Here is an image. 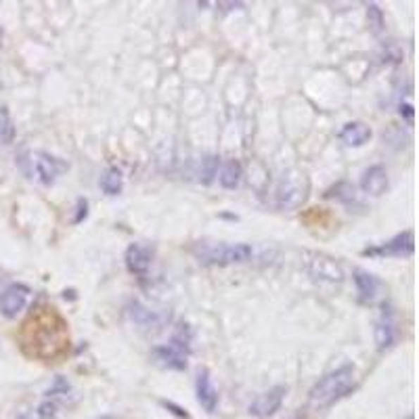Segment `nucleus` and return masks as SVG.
Segmentation results:
<instances>
[{"mask_svg": "<svg viewBox=\"0 0 419 419\" xmlns=\"http://www.w3.org/2000/svg\"><path fill=\"white\" fill-rule=\"evenodd\" d=\"M23 356L38 363H61L72 348L70 325L55 306L40 304L32 308L17 334Z\"/></svg>", "mask_w": 419, "mask_h": 419, "instance_id": "nucleus-1", "label": "nucleus"}, {"mask_svg": "<svg viewBox=\"0 0 419 419\" xmlns=\"http://www.w3.org/2000/svg\"><path fill=\"white\" fill-rule=\"evenodd\" d=\"M354 388V367L344 365L321 377L308 392V405L313 409H327L335 401L346 396Z\"/></svg>", "mask_w": 419, "mask_h": 419, "instance_id": "nucleus-2", "label": "nucleus"}, {"mask_svg": "<svg viewBox=\"0 0 419 419\" xmlns=\"http://www.w3.org/2000/svg\"><path fill=\"white\" fill-rule=\"evenodd\" d=\"M17 164L30 180H36L44 187L55 185L57 178L68 172V164L61 158L44 151H25L23 156H19Z\"/></svg>", "mask_w": 419, "mask_h": 419, "instance_id": "nucleus-3", "label": "nucleus"}, {"mask_svg": "<svg viewBox=\"0 0 419 419\" xmlns=\"http://www.w3.org/2000/svg\"><path fill=\"white\" fill-rule=\"evenodd\" d=\"M193 254L204 264L231 266L248 262L254 251L248 244H197L193 248Z\"/></svg>", "mask_w": 419, "mask_h": 419, "instance_id": "nucleus-4", "label": "nucleus"}, {"mask_svg": "<svg viewBox=\"0 0 419 419\" xmlns=\"http://www.w3.org/2000/svg\"><path fill=\"white\" fill-rule=\"evenodd\" d=\"M308 193V180L300 172H287L283 174L279 187H277V206L281 210H294L304 204Z\"/></svg>", "mask_w": 419, "mask_h": 419, "instance_id": "nucleus-5", "label": "nucleus"}, {"mask_svg": "<svg viewBox=\"0 0 419 419\" xmlns=\"http://www.w3.org/2000/svg\"><path fill=\"white\" fill-rule=\"evenodd\" d=\"M187 344L189 335H176L170 344L156 346L151 350V358L158 367L170 369V371H185L187 369Z\"/></svg>", "mask_w": 419, "mask_h": 419, "instance_id": "nucleus-6", "label": "nucleus"}, {"mask_svg": "<svg viewBox=\"0 0 419 419\" xmlns=\"http://www.w3.org/2000/svg\"><path fill=\"white\" fill-rule=\"evenodd\" d=\"M304 266L315 279H323V281H332V283H339L344 279L342 266L332 256H325L319 251H304Z\"/></svg>", "mask_w": 419, "mask_h": 419, "instance_id": "nucleus-7", "label": "nucleus"}, {"mask_svg": "<svg viewBox=\"0 0 419 419\" xmlns=\"http://www.w3.org/2000/svg\"><path fill=\"white\" fill-rule=\"evenodd\" d=\"M415 250V237L413 231H405L399 233L396 237H392L390 242L377 246V248H367L363 251L365 256H386V258H403V256H411Z\"/></svg>", "mask_w": 419, "mask_h": 419, "instance_id": "nucleus-8", "label": "nucleus"}, {"mask_svg": "<svg viewBox=\"0 0 419 419\" xmlns=\"http://www.w3.org/2000/svg\"><path fill=\"white\" fill-rule=\"evenodd\" d=\"M27 300H30V287L21 283H13L0 296V313L6 319H15L25 308Z\"/></svg>", "mask_w": 419, "mask_h": 419, "instance_id": "nucleus-9", "label": "nucleus"}, {"mask_svg": "<svg viewBox=\"0 0 419 419\" xmlns=\"http://www.w3.org/2000/svg\"><path fill=\"white\" fill-rule=\"evenodd\" d=\"M285 394H287V388H285V386H275V388H270L268 392H264V394L251 405L250 413L258 415V418H270L273 413L279 411V407H281Z\"/></svg>", "mask_w": 419, "mask_h": 419, "instance_id": "nucleus-10", "label": "nucleus"}, {"mask_svg": "<svg viewBox=\"0 0 419 419\" xmlns=\"http://www.w3.org/2000/svg\"><path fill=\"white\" fill-rule=\"evenodd\" d=\"M124 260H126V268H128L132 275L143 277V275H147V270L151 268L154 251H151V248L143 246V244H132V246H128Z\"/></svg>", "mask_w": 419, "mask_h": 419, "instance_id": "nucleus-11", "label": "nucleus"}, {"mask_svg": "<svg viewBox=\"0 0 419 419\" xmlns=\"http://www.w3.org/2000/svg\"><path fill=\"white\" fill-rule=\"evenodd\" d=\"M195 388H197V403L204 407V411L214 413L216 407H218V390H216V386L212 384V377H210L208 369H201V371L197 373Z\"/></svg>", "mask_w": 419, "mask_h": 419, "instance_id": "nucleus-12", "label": "nucleus"}, {"mask_svg": "<svg viewBox=\"0 0 419 419\" xmlns=\"http://www.w3.org/2000/svg\"><path fill=\"white\" fill-rule=\"evenodd\" d=\"M361 189L367 195L380 197L386 189H388V172L384 166H371L367 168L361 176Z\"/></svg>", "mask_w": 419, "mask_h": 419, "instance_id": "nucleus-13", "label": "nucleus"}, {"mask_svg": "<svg viewBox=\"0 0 419 419\" xmlns=\"http://www.w3.org/2000/svg\"><path fill=\"white\" fill-rule=\"evenodd\" d=\"M354 283H356V292H358L361 302H373L380 294V287H382V281L373 273L363 270V268L354 270Z\"/></svg>", "mask_w": 419, "mask_h": 419, "instance_id": "nucleus-14", "label": "nucleus"}, {"mask_svg": "<svg viewBox=\"0 0 419 419\" xmlns=\"http://www.w3.org/2000/svg\"><path fill=\"white\" fill-rule=\"evenodd\" d=\"M373 137L371 128L363 122H350L342 128L339 139L348 145V147H363L365 143H369Z\"/></svg>", "mask_w": 419, "mask_h": 419, "instance_id": "nucleus-15", "label": "nucleus"}, {"mask_svg": "<svg viewBox=\"0 0 419 419\" xmlns=\"http://www.w3.org/2000/svg\"><path fill=\"white\" fill-rule=\"evenodd\" d=\"M375 342H377V348L380 350H388L394 346L396 342V327H394V321L390 317H382L375 325Z\"/></svg>", "mask_w": 419, "mask_h": 419, "instance_id": "nucleus-16", "label": "nucleus"}, {"mask_svg": "<svg viewBox=\"0 0 419 419\" xmlns=\"http://www.w3.org/2000/svg\"><path fill=\"white\" fill-rule=\"evenodd\" d=\"M218 180H220L223 189H237V185L242 180V164L237 160H229L220 170Z\"/></svg>", "mask_w": 419, "mask_h": 419, "instance_id": "nucleus-17", "label": "nucleus"}, {"mask_svg": "<svg viewBox=\"0 0 419 419\" xmlns=\"http://www.w3.org/2000/svg\"><path fill=\"white\" fill-rule=\"evenodd\" d=\"M101 189L105 195H118L122 191V170L120 168H109L101 176Z\"/></svg>", "mask_w": 419, "mask_h": 419, "instance_id": "nucleus-18", "label": "nucleus"}, {"mask_svg": "<svg viewBox=\"0 0 419 419\" xmlns=\"http://www.w3.org/2000/svg\"><path fill=\"white\" fill-rule=\"evenodd\" d=\"M128 315H130V319H132L135 323L145 325V327H151V325H158V323H160V319H158L151 311H147L145 306H141L139 302H132V304L128 306Z\"/></svg>", "mask_w": 419, "mask_h": 419, "instance_id": "nucleus-19", "label": "nucleus"}, {"mask_svg": "<svg viewBox=\"0 0 419 419\" xmlns=\"http://www.w3.org/2000/svg\"><path fill=\"white\" fill-rule=\"evenodd\" d=\"M13 139H15V124L6 107H0V145H8Z\"/></svg>", "mask_w": 419, "mask_h": 419, "instance_id": "nucleus-20", "label": "nucleus"}, {"mask_svg": "<svg viewBox=\"0 0 419 419\" xmlns=\"http://www.w3.org/2000/svg\"><path fill=\"white\" fill-rule=\"evenodd\" d=\"M367 19H369V25H371V32L373 34H380L384 30V15L382 11L377 8V4H369L367 8Z\"/></svg>", "mask_w": 419, "mask_h": 419, "instance_id": "nucleus-21", "label": "nucleus"}, {"mask_svg": "<svg viewBox=\"0 0 419 419\" xmlns=\"http://www.w3.org/2000/svg\"><path fill=\"white\" fill-rule=\"evenodd\" d=\"M59 411V403L53 399H46L40 407H38V419H55Z\"/></svg>", "mask_w": 419, "mask_h": 419, "instance_id": "nucleus-22", "label": "nucleus"}, {"mask_svg": "<svg viewBox=\"0 0 419 419\" xmlns=\"http://www.w3.org/2000/svg\"><path fill=\"white\" fill-rule=\"evenodd\" d=\"M216 168H218V160L216 158H208L206 160V170H204V182H210V178L216 174Z\"/></svg>", "mask_w": 419, "mask_h": 419, "instance_id": "nucleus-23", "label": "nucleus"}, {"mask_svg": "<svg viewBox=\"0 0 419 419\" xmlns=\"http://www.w3.org/2000/svg\"><path fill=\"white\" fill-rule=\"evenodd\" d=\"M86 214H88V201L86 199H78V214H76L74 223H82L84 218H86Z\"/></svg>", "mask_w": 419, "mask_h": 419, "instance_id": "nucleus-24", "label": "nucleus"}, {"mask_svg": "<svg viewBox=\"0 0 419 419\" xmlns=\"http://www.w3.org/2000/svg\"><path fill=\"white\" fill-rule=\"evenodd\" d=\"M162 407H166V409H170L174 415H178L180 419H189V413L187 411H182L180 407H176L174 403H168V401H162Z\"/></svg>", "mask_w": 419, "mask_h": 419, "instance_id": "nucleus-25", "label": "nucleus"}, {"mask_svg": "<svg viewBox=\"0 0 419 419\" xmlns=\"http://www.w3.org/2000/svg\"><path fill=\"white\" fill-rule=\"evenodd\" d=\"M401 115H407V120L413 122V107L411 105H401Z\"/></svg>", "mask_w": 419, "mask_h": 419, "instance_id": "nucleus-26", "label": "nucleus"}]
</instances>
